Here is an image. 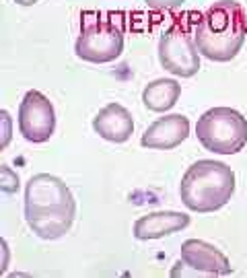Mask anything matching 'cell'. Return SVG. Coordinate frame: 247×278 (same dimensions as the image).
<instances>
[{
	"instance_id": "1",
	"label": "cell",
	"mask_w": 247,
	"mask_h": 278,
	"mask_svg": "<svg viewBox=\"0 0 247 278\" xmlns=\"http://www.w3.org/2000/svg\"><path fill=\"white\" fill-rule=\"evenodd\" d=\"M76 202L70 188L50 173L33 175L25 186V220L41 239H60L70 231Z\"/></svg>"
},
{
	"instance_id": "2",
	"label": "cell",
	"mask_w": 247,
	"mask_h": 278,
	"mask_svg": "<svg viewBox=\"0 0 247 278\" xmlns=\"http://www.w3.org/2000/svg\"><path fill=\"white\" fill-rule=\"evenodd\" d=\"M247 37V12L235 0H218L200 17L194 39L198 52L212 62H229Z\"/></svg>"
},
{
	"instance_id": "3",
	"label": "cell",
	"mask_w": 247,
	"mask_h": 278,
	"mask_svg": "<svg viewBox=\"0 0 247 278\" xmlns=\"http://www.w3.org/2000/svg\"><path fill=\"white\" fill-rule=\"evenodd\" d=\"M235 194V171L227 163L202 159L187 167L182 177L180 196L194 212H214Z\"/></svg>"
},
{
	"instance_id": "4",
	"label": "cell",
	"mask_w": 247,
	"mask_h": 278,
	"mask_svg": "<svg viewBox=\"0 0 247 278\" xmlns=\"http://www.w3.org/2000/svg\"><path fill=\"white\" fill-rule=\"evenodd\" d=\"M200 144L216 155H235L247 144V120L233 107H212L196 124Z\"/></svg>"
},
{
	"instance_id": "5",
	"label": "cell",
	"mask_w": 247,
	"mask_h": 278,
	"mask_svg": "<svg viewBox=\"0 0 247 278\" xmlns=\"http://www.w3.org/2000/svg\"><path fill=\"white\" fill-rule=\"evenodd\" d=\"M74 52L80 60L91 64H107L118 60L124 52V31L112 19L85 15L80 21Z\"/></svg>"
},
{
	"instance_id": "6",
	"label": "cell",
	"mask_w": 247,
	"mask_h": 278,
	"mask_svg": "<svg viewBox=\"0 0 247 278\" xmlns=\"http://www.w3.org/2000/svg\"><path fill=\"white\" fill-rule=\"evenodd\" d=\"M200 52L196 39L182 23H173L159 39V62L167 72L189 78L200 70Z\"/></svg>"
},
{
	"instance_id": "7",
	"label": "cell",
	"mask_w": 247,
	"mask_h": 278,
	"mask_svg": "<svg viewBox=\"0 0 247 278\" xmlns=\"http://www.w3.org/2000/svg\"><path fill=\"white\" fill-rule=\"evenodd\" d=\"M56 130V111L52 101L39 91H27L19 105V132L33 144L46 142Z\"/></svg>"
},
{
	"instance_id": "8",
	"label": "cell",
	"mask_w": 247,
	"mask_h": 278,
	"mask_svg": "<svg viewBox=\"0 0 247 278\" xmlns=\"http://www.w3.org/2000/svg\"><path fill=\"white\" fill-rule=\"evenodd\" d=\"M187 136H189V120L182 114H171L150 124L140 138V144L144 148L171 150L180 146Z\"/></svg>"
},
{
	"instance_id": "9",
	"label": "cell",
	"mask_w": 247,
	"mask_h": 278,
	"mask_svg": "<svg viewBox=\"0 0 247 278\" xmlns=\"http://www.w3.org/2000/svg\"><path fill=\"white\" fill-rule=\"evenodd\" d=\"M182 262L191 270H200L206 274L227 276L233 272L229 258L214 245L202 239H187L182 243Z\"/></svg>"
},
{
	"instance_id": "10",
	"label": "cell",
	"mask_w": 247,
	"mask_h": 278,
	"mask_svg": "<svg viewBox=\"0 0 247 278\" xmlns=\"http://www.w3.org/2000/svg\"><path fill=\"white\" fill-rule=\"evenodd\" d=\"M93 130L107 142H126L134 132V120L130 111L120 103H107L93 118Z\"/></svg>"
},
{
	"instance_id": "11",
	"label": "cell",
	"mask_w": 247,
	"mask_h": 278,
	"mask_svg": "<svg viewBox=\"0 0 247 278\" xmlns=\"http://www.w3.org/2000/svg\"><path fill=\"white\" fill-rule=\"evenodd\" d=\"M189 225V216L175 210H159L140 216L134 222V237L140 241L161 239L165 235L177 233Z\"/></svg>"
},
{
	"instance_id": "12",
	"label": "cell",
	"mask_w": 247,
	"mask_h": 278,
	"mask_svg": "<svg viewBox=\"0 0 247 278\" xmlns=\"http://www.w3.org/2000/svg\"><path fill=\"white\" fill-rule=\"evenodd\" d=\"M182 95V85L173 78H157L148 82L142 91V103L146 109L155 114H165L169 111Z\"/></svg>"
},
{
	"instance_id": "13",
	"label": "cell",
	"mask_w": 247,
	"mask_h": 278,
	"mask_svg": "<svg viewBox=\"0 0 247 278\" xmlns=\"http://www.w3.org/2000/svg\"><path fill=\"white\" fill-rule=\"evenodd\" d=\"M21 182L17 171H12L8 165H0V190L4 194H15L19 190Z\"/></svg>"
},
{
	"instance_id": "14",
	"label": "cell",
	"mask_w": 247,
	"mask_h": 278,
	"mask_svg": "<svg viewBox=\"0 0 247 278\" xmlns=\"http://www.w3.org/2000/svg\"><path fill=\"white\" fill-rule=\"evenodd\" d=\"M144 2L153 10H171V8H180L185 0H144Z\"/></svg>"
},
{
	"instance_id": "15",
	"label": "cell",
	"mask_w": 247,
	"mask_h": 278,
	"mask_svg": "<svg viewBox=\"0 0 247 278\" xmlns=\"http://www.w3.org/2000/svg\"><path fill=\"white\" fill-rule=\"evenodd\" d=\"M0 124H2V140H0V148H6L10 140V114L6 109L0 111Z\"/></svg>"
},
{
	"instance_id": "16",
	"label": "cell",
	"mask_w": 247,
	"mask_h": 278,
	"mask_svg": "<svg viewBox=\"0 0 247 278\" xmlns=\"http://www.w3.org/2000/svg\"><path fill=\"white\" fill-rule=\"evenodd\" d=\"M0 245H2V262H0V272H6V262H8V247H6V241L2 239L0 241Z\"/></svg>"
},
{
	"instance_id": "17",
	"label": "cell",
	"mask_w": 247,
	"mask_h": 278,
	"mask_svg": "<svg viewBox=\"0 0 247 278\" xmlns=\"http://www.w3.org/2000/svg\"><path fill=\"white\" fill-rule=\"evenodd\" d=\"M17 2H19V4H25V6H27V4H35L37 0H17Z\"/></svg>"
}]
</instances>
